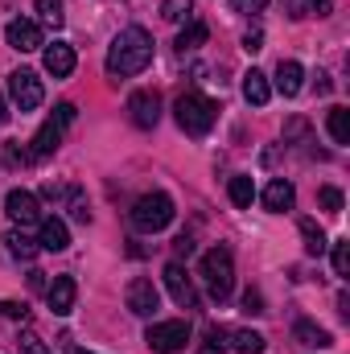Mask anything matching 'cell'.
<instances>
[{
    "instance_id": "cell-7",
    "label": "cell",
    "mask_w": 350,
    "mask_h": 354,
    "mask_svg": "<svg viewBox=\"0 0 350 354\" xmlns=\"http://www.w3.org/2000/svg\"><path fill=\"white\" fill-rule=\"evenodd\" d=\"M8 99H12L17 111H37L42 99H46V87L33 71H12L8 75Z\"/></svg>"
},
{
    "instance_id": "cell-13",
    "label": "cell",
    "mask_w": 350,
    "mask_h": 354,
    "mask_svg": "<svg viewBox=\"0 0 350 354\" xmlns=\"http://www.w3.org/2000/svg\"><path fill=\"white\" fill-rule=\"evenodd\" d=\"M75 297H79L75 276H54V284H46V301H50V309H54L58 317H66V313L75 309Z\"/></svg>"
},
{
    "instance_id": "cell-20",
    "label": "cell",
    "mask_w": 350,
    "mask_h": 354,
    "mask_svg": "<svg viewBox=\"0 0 350 354\" xmlns=\"http://www.w3.org/2000/svg\"><path fill=\"white\" fill-rule=\"evenodd\" d=\"M284 4V12L293 17V21H305V17H330V0H280Z\"/></svg>"
},
{
    "instance_id": "cell-41",
    "label": "cell",
    "mask_w": 350,
    "mask_h": 354,
    "mask_svg": "<svg viewBox=\"0 0 350 354\" xmlns=\"http://www.w3.org/2000/svg\"><path fill=\"white\" fill-rule=\"evenodd\" d=\"M66 354H91V351H83V346H66Z\"/></svg>"
},
{
    "instance_id": "cell-25",
    "label": "cell",
    "mask_w": 350,
    "mask_h": 354,
    "mask_svg": "<svg viewBox=\"0 0 350 354\" xmlns=\"http://www.w3.org/2000/svg\"><path fill=\"white\" fill-rule=\"evenodd\" d=\"M231 342H235V354H264V334H256V330H235L231 334Z\"/></svg>"
},
{
    "instance_id": "cell-5",
    "label": "cell",
    "mask_w": 350,
    "mask_h": 354,
    "mask_svg": "<svg viewBox=\"0 0 350 354\" xmlns=\"http://www.w3.org/2000/svg\"><path fill=\"white\" fill-rule=\"evenodd\" d=\"M202 280H206V288H210L214 301L231 297V288H235V260H231L227 248H210L202 256Z\"/></svg>"
},
{
    "instance_id": "cell-40",
    "label": "cell",
    "mask_w": 350,
    "mask_h": 354,
    "mask_svg": "<svg viewBox=\"0 0 350 354\" xmlns=\"http://www.w3.org/2000/svg\"><path fill=\"white\" fill-rule=\"evenodd\" d=\"M29 288H46V272H33L29 276Z\"/></svg>"
},
{
    "instance_id": "cell-37",
    "label": "cell",
    "mask_w": 350,
    "mask_h": 354,
    "mask_svg": "<svg viewBox=\"0 0 350 354\" xmlns=\"http://www.w3.org/2000/svg\"><path fill=\"white\" fill-rule=\"evenodd\" d=\"M243 50H248V54L264 50V37H260V33H248V37H243Z\"/></svg>"
},
{
    "instance_id": "cell-3",
    "label": "cell",
    "mask_w": 350,
    "mask_h": 354,
    "mask_svg": "<svg viewBox=\"0 0 350 354\" xmlns=\"http://www.w3.org/2000/svg\"><path fill=\"white\" fill-rule=\"evenodd\" d=\"M174 198L169 194H145V198H136V206H132V227L136 231H145V235H157V231H165L169 223H174Z\"/></svg>"
},
{
    "instance_id": "cell-22",
    "label": "cell",
    "mask_w": 350,
    "mask_h": 354,
    "mask_svg": "<svg viewBox=\"0 0 350 354\" xmlns=\"http://www.w3.org/2000/svg\"><path fill=\"white\" fill-rule=\"evenodd\" d=\"M4 248H8L12 260H33V256H37V243H33L25 231H8V235H4Z\"/></svg>"
},
{
    "instance_id": "cell-33",
    "label": "cell",
    "mask_w": 350,
    "mask_h": 354,
    "mask_svg": "<svg viewBox=\"0 0 350 354\" xmlns=\"http://www.w3.org/2000/svg\"><path fill=\"white\" fill-rule=\"evenodd\" d=\"M0 313H4V317L25 322V317H29V305H25V301H0Z\"/></svg>"
},
{
    "instance_id": "cell-42",
    "label": "cell",
    "mask_w": 350,
    "mask_h": 354,
    "mask_svg": "<svg viewBox=\"0 0 350 354\" xmlns=\"http://www.w3.org/2000/svg\"><path fill=\"white\" fill-rule=\"evenodd\" d=\"M4 120H8V111H4V99H0V124H4Z\"/></svg>"
},
{
    "instance_id": "cell-9",
    "label": "cell",
    "mask_w": 350,
    "mask_h": 354,
    "mask_svg": "<svg viewBox=\"0 0 350 354\" xmlns=\"http://www.w3.org/2000/svg\"><path fill=\"white\" fill-rule=\"evenodd\" d=\"M128 115H132V124L136 128H157V120H161V95L157 91H132L128 95Z\"/></svg>"
},
{
    "instance_id": "cell-21",
    "label": "cell",
    "mask_w": 350,
    "mask_h": 354,
    "mask_svg": "<svg viewBox=\"0 0 350 354\" xmlns=\"http://www.w3.org/2000/svg\"><path fill=\"white\" fill-rule=\"evenodd\" d=\"M301 239H305V252L309 256H322L326 248H330V239H326V231L313 223V218H301Z\"/></svg>"
},
{
    "instance_id": "cell-2",
    "label": "cell",
    "mask_w": 350,
    "mask_h": 354,
    "mask_svg": "<svg viewBox=\"0 0 350 354\" xmlns=\"http://www.w3.org/2000/svg\"><path fill=\"white\" fill-rule=\"evenodd\" d=\"M177 128L185 132V136H206L210 128H214V120H219V107H214V99H206L202 91H185L181 99H177Z\"/></svg>"
},
{
    "instance_id": "cell-8",
    "label": "cell",
    "mask_w": 350,
    "mask_h": 354,
    "mask_svg": "<svg viewBox=\"0 0 350 354\" xmlns=\"http://www.w3.org/2000/svg\"><path fill=\"white\" fill-rule=\"evenodd\" d=\"M124 301H128V313H136V317H153V313L161 309V292H157V284L145 280V276H136V280L128 284Z\"/></svg>"
},
{
    "instance_id": "cell-39",
    "label": "cell",
    "mask_w": 350,
    "mask_h": 354,
    "mask_svg": "<svg viewBox=\"0 0 350 354\" xmlns=\"http://www.w3.org/2000/svg\"><path fill=\"white\" fill-rule=\"evenodd\" d=\"M317 95H330V75L326 71H317Z\"/></svg>"
},
{
    "instance_id": "cell-24",
    "label": "cell",
    "mask_w": 350,
    "mask_h": 354,
    "mask_svg": "<svg viewBox=\"0 0 350 354\" xmlns=\"http://www.w3.org/2000/svg\"><path fill=\"white\" fill-rule=\"evenodd\" d=\"M326 128H330V140L334 145H350V111L347 107H334L330 120H326Z\"/></svg>"
},
{
    "instance_id": "cell-32",
    "label": "cell",
    "mask_w": 350,
    "mask_h": 354,
    "mask_svg": "<svg viewBox=\"0 0 350 354\" xmlns=\"http://www.w3.org/2000/svg\"><path fill=\"white\" fill-rule=\"evenodd\" d=\"M71 214L79 218V223H91V210H87V198L79 194V189H71Z\"/></svg>"
},
{
    "instance_id": "cell-6",
    "label": "cell",
    "mask_w": 350,
    "mask_h": 354,
    "mask_svg": "<svg viewBox=\"0 0 350 354\" xmlns=\"http://www.w3.org/2000/svg\"><path fill=\"white\" fill-rule=\"evenodd\" d=\"M145 342L157 354H181L185 342H190V322H181V317L177 322H153L149 334H145Z\"/></svg>"
},
{
    "instance_id": "cell-34",
    "label": "cell",
    "mask_w": 350,
    "mask_h": 354,
    "mask_svg": "<svg viewBox=\"0 0 350 354\" xmlns=\"http://www.w3.org/2000/svg\"><path fill=\"white\" fill-rule=\"evenodd\" d=\"M231 8H235V12H264L268 0H231Z\"/></svg>"
},
{
    "instance_id": "cell-14",
    "label": "cell",
    "mask_w": 350,
    "mask_h": 354,
    "mask_svg": "<svg viewBox=\"0 0 350 354\" xmlns=\"http://www.w3.org/2000/svg\"><path fill=\"white\" fill-rule=\"evenodd\" d=\"M75 46H66V41H54V46H46V54H42V66L54 75V79H66V75H75Z\"/></svg>"
},
{
    "instance_id": "cell-1",
    "label": "cell",
    "mask_w": 350,
    "mask_h": 354,
    "mask_svg": "<svg viewBox=\"0 0 350 354\" xmlns=\"http://www.w3.org/2000/svg\"><path fill=\"white\" fill-rule=\"evenodd\" d=\"M153 62V33L140 25H128L116 33L111 50H107V75L111 79H132L140 71H149Z\"/></svg>"
},
{
    "instance_id": "cell-29",
    "label": "cell",
    "mask_w": 350,
    "mask_h": 354,
    "mask_svg": "<svg viewBox=\"0 0 350 354\" xmlns=\"http://www.w3.org/2000/svg\"><path fill=\"white\" fill-rule=\"evenodd\" d=\"M317 202H322V210L338 214V210H342V189H338V185H322V189H317Z\"/></svg>"
},
{
    "instance_id": "cell-11",
    "label": "cell",
    "mask_w": 350,
    "mask_h": 354,
    "mask_svg": "<svg viewBox=\"0 0 350 354\" xmlns=\"http://www.w3.org/2000/svg\"><path fill=\"white\" fill-rule=\"evenodd\" d=\"M165 288H169V297H174L181 309H198V288H194V280L185 276V268L177 264H165Z\"/></svg>"
},
{
    "instance_id": "cell-23",
    "label": "cell",
    "mask_w": 350,
    "mask_h": 354,
    "mask_svg": "<svg viewBox=\"0 0 350 354\" xmlns=\"http://www.w3.org/2000/svg\"><path fill=\"white\" fill-rule=\"evenodd\" d=\"M227 194H231V202H235L239 210H252V202H256V185H252V177H231Z\"/></svg>"
},
{
    "instance_id": "cell-26",
    "label": "cell",
    "mask_w": 350,
    "mask_h": 354,
    "mask_svg": "<svg viewBox=\"0 0 350 354\" xmlns=\"http://www.w3.org/2000/svg\"><path fill=\"white\" fill-rule=\"evenodd\" d=\"M202 41H206V25L202 21H185V29L177 33V50L185 54V50H198Z\"/></svg>"
},
{
    "instance_id": "cell-38",
    "label": "cell",
    "mask_w": 350,
    "mask_h": 354,
    "mask_svg": "<svg viewBox=\"0 0 350 354\" xmlns=\"http://www.w3.org/2000/svg\"><path fill=\"white\" fill-rule=\"evenodd\" d=\"M174 252H177V256H190V252H194V239H190V235L174 239Z\"/></svg>"
},
{
    "instance_id": "cell-15",
    "label": "cell",
    "mask_w": 350,
    "mask_h": 354,
    "mask_svg": "<svg viewBox=\"0 0 350 354\" xmlns=\"http://www.w3.org/2000/svg\"><path fill=\"white\" fill-rule=\"evenodd\" d=\"M293 202H297V189H293V181H284V177H272V181H268V189H264V206H268L272 214H284V210H293Z\"/></svg>"
},
{
    "instance_id": "cell-10",
    "label": "cell",
    "mask_w": 350,
    "mask_h": 354,
    "mask_svg": "<svg viewBox=\"0 0 350 354\" xmlns=\"http://www.w3.org/2000/svg\"><path fill=\"white\" fill-rule=\"evenodd\" d=\"M4 210H8V218H12L17 227H33V223H42V206H37V198H33L29 189H8Z\"/></svg>"
},
{
    "instance_id": "cell-35",
    "label": "cell",
    "mask_w": 350,
    "mask_h": 354,
    "mask_svg": "<svg viewBox=\"0 0 350 354\" xmlns=\"http://www.w3.org/2000/svg\"><path fill=\"white\" fill-rule=\"evenodd\" d=\"M243 309H248V313H264V297L248 288V292H243Z\"/></svg>"
},
{
    "instance_id": "cell-16",
    "label": "cell",
    "mask_w": 350,
    "mask_h": 354,
    "mask_svg": "<svg viewBox=\"0 0 350 354\" xmlns=\"http://www.w3.org/2000/svg\"><path fill=\"white\" fill-rule=\"evenodd\" d=\"M37 227H42V239H37L42 252H66L71 248V231H66L62 218H42Z\"/></svg>"
},
{
    "instance_id": "cell-17",
    "label": "cell",
    "mask_w": 350,
    "mask_h": 354,
    "mask_svg": "<svg viewBox=\"0 0 350 354\" xmlns=\"http://www.w3.org/2000/svg\"><path fill=\"white\" fill-rule=\"evenodd\" d=\"M301 87H305V71H301V62L280 58V66H276V91H280L284 99H293Z\"/></svg>"
},
{
    "instance_id": "cell-28",
    "label": "cell",
    "mask_w": 350,
    "mask_h": 354,
    "mask_svg": "<svg viewBox=\"0 0 350 354\" xmlns=\"http://www.w3.org/2000/svg\"><path fill=\"white\" fill-rule=\"evenodd\" d=\"M37 17H42L46 25L62 29V21H66V12H62V0H37Z\"/></svg>"
},
{
    "instance_id": "cell-18",
    "label": "cell",
    "mask_w": 350,
    "mask_h": 354,
    "mask_svg": "<svg viewBox=\"0 0 350 354\" xmlns=\"http://www.w3.org/2000/svg\"><path fill=\"white\" fill-rule=\"evenodd\" d=\"M243 99H248L252 107H264V103L272 99V87H268V75H264V71H248V75H243Z\"/></svg>"
},
{
    "instance_id": "cell-12",
    "label": "cell",
    "mask_w": 350,
    "mask_h": 354,
    "mask_svg": "<svg viewBox=\"0 0 350 354\" xmlns=\"http://www.w3.org/2000/svg\"><path fill=\"white\" fill-rule=\"evenodd\" d=\"M4 37H8V46H12V50H21V54L42 50V25H37V21H8Z\"/></svg>"
},
{
    "instance_id": "cell-4",
    "label": "cell",
    "mask_w": 350,
    "mask_h": 354,
    "mask_svg": "<svg viewBox=\"0 0 350 354\" xmlns=\"http://www.w3.org/2000/svg\"><path fill=\"white\" fill-rule=\"evenodd\" d=\"M71 124H75V103H58V107H54V115H50V120H46L42 128H37V136H33V149H29V157H33V161H46V157H54Z\"/></svg>"
},
{
    "instance_id": "cell-19",
    "label": "cell",
    "mask_w": 350,
    "mask_h": 354,
    "mask_svg": "<svg viewBox=\"0 0 350 354\" xmlns=\"http://www.w3.org/2000/svg\"><path fill=\"white\" fill-rule=\"evenodd\" d=\"M293 338H297L301 346H317V351H326V346H334V338H330V330H322V326H313V322H297V326H293Z\"/></svg>"
},
{
    "instance_id": "cell-31",
    "label": "cell",
    "mask_w": 350,
    "mask_h": 354,
    "mask_svg": "<svg viewBox=\"0 0 350 354\" xmlns=\"http://www.w3.org/2000/svg\"><path fill=\"white\" fill-rule=\"evenodd\" d=\"M330 256H334V272H338V276H347V272H350V243L338 239V243L330 248Z\"/></svg>"
},
{
    "instance_id": "cell-30",
    "label": "cell",
    "mask_w": 350,
    "mask_h": 354,
    "mask_svg": "<svg viewBox=\"0 0 350 354\" xmlns=\"http://www.w3.org/2000/svg\"><path fill=\"white\" fill-rule=\"evenodd\" d=\"M17 346H21V354H54L33 330H21V338H17Z\"/></svg>"
},
{
    "instance_id": "cell-36",
    "label": "cell",
    "mask_w": 350,
    "mask_h": 354,
    "mask_svg": "<svg viewBox=\"0 0 350 354\" xmlns=\"http://www.w3.org/2000/svg\"><path fill=\"white\" fill-rule=\"evenodd\" d=\"M29 161H33V157H29L21 145H8V165H29Z\"/></svg>"
},
{
    "instance_id": "cell-27",
    "label": "cell",
    "mask_w": 350,
    "mask_h": 354,
    "mask_svg": "<svg viewBox=\"0 0 350 354\" xmlns=\"http://www.w3.org/2000/svg\"><path fill=\"white\" fill-rule=\"evenodd\" d=\"M161 17L174 21V25L190 21V17H194V0H161Z\"/></svg>"
}]
</instances>
